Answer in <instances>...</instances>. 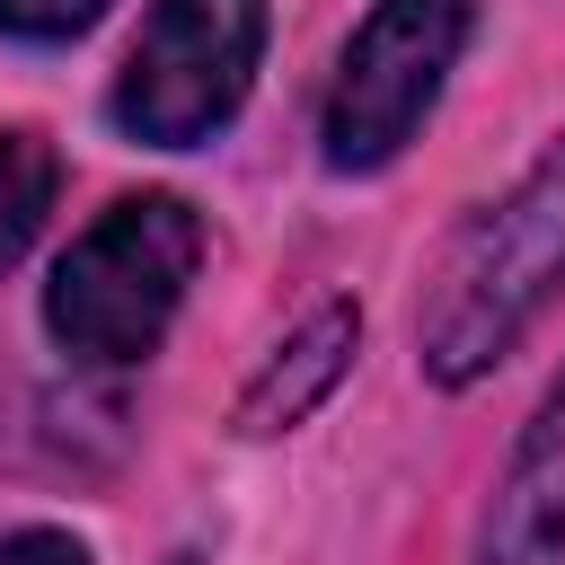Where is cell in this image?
<instances>
[{
	"instance_id": "obj_3",
	"label": "cell",
	"mask_w": 565,
	"mask_h": 565,
	"mask_svg": "<svg viewBox=\"0 0 565 565\" xmlns=\"http://www.w3.org/2000/svg\"><path fill=\"white\" fill-rule=\"evenodd\" d=\"M256 53H265V0H150L106 115L150 150H194L247 106Z\"/></svg>"
},
{
	"instance_id": "obj_9",
	"label": "cell",
	"mask_w": 565,
	"mask_h": 565,
	"mask_svg": "<svg viewBox=\"0 0 565 565\" xmlns=\"http://www.w3.org/2000/svg\"><path fill=\"white\" fill-rule=\"evenodd\" d=\"M0 565H97L71 530H53V521H26V530H0Z\"/></svg>"
},
{
	"instance_id": "obj_1",
	"label": "cell",
	"mask_w": 565,
	"mask_h": 565,
	"mask_svg": "<svg viewBox=\"0 0 565 565\" xmlns=\"http://www.w3.org/2000/svg\"><path fill=\"white\" fill-rule=\"evenodd\" d=\"M556 291H565V132H556V141L539 150V168H530L503 203H486V212L459 230V247L441 256V282H433L424 327H415L424 380H441V388L486 380V371L530 335V318H539Z\"/></svg>"
},
{
	"instance_id": "obj_8",
	"label": "cell",
	"mask_w": 565,
	"mask_h": 565,
	"mask_svg": "<svg viewBox=\"0 0 565 565\" xmlns=\"http://www.w3.org/2000/svg\"><path fill=\"white\" fill-rule=\"evenodd\" d=\"M97 9H106V0H0V35H18V44H62V35L97 26Z\"/></svg>"
},
{
	"instance_id": "obj_5",
	"label": "cell",
	"mask_w": 565,
	"mask_h": 565,
	"mask_svg": "<svg viewBox=\"0 0 565 565\" xmlns=\"http://www.w3.org/2000/svg\"><path fill=\"white\" fill-rule=\"evenodd\" d=\"M477 565H565V380L547 388V406L530 415V433L494 486Z\"/></svg>"
},
{
	"instance_id": "obj_6",
	"label": "cell",
	"mask_w": 565,
	"mask_h": 565,
	"mask_svg": "<svg viewBox=\"0 0 565 565\" xmlns=\"http://www.w3.org/2000/svg\"><path fill=\"white\" fill-rule=\"evenodd\" d=\"M353 344H362V318H353L344 300H327L318 318H300V327H291V344H274V362L247 380V397H238V433H247V441L291 433V424H300V415L344 380Z\"/></svg>"
},
{
	"instance_id": "obj_2",
	"label": "cell",
	"mask_w": 565,
	"mask_h": 565,
	"mask_svg": "<svg viewBox=\"0 0 565 565\" xmlns=\"http://www.w3.org/2000/svg\"><path fill=\"white\" fill-rule=\"evenodd\" d=\"M194 265H203V221L177 194H124L53 265L44 327L71 362H97V371L141 362V353H159Z\"/></svg>"
},
{
	"instance_id": "obj_10",
	"label": "cell",
	"mask_w": 565,
	"mask_h": 565,
	"mask_svg": "<svg viewBox=\"0 0 565 565\" xmlns=\"http://www.w3.org/2000/svg\"><path fill=\"white\" fill-rule=\"evenodd\" d=\"M168 565H194V556H168Z\"/></svg>"
},
{
	"instance_id": "obj_7",
	"label": "cell",
	"mask_w": 565,
	"mask_h": 565,
	"mask_svg": "<svg viewBox=\"0 0 565 565\" xmlns=\"http://www.w3.org/2000/svg\"><path fill=\"white\" fill-rule=\"evenodd\" d=\"M53 150H44V132H0V274L35 247V230H44V212H53Z\"/></svg>"
},
{
	"instance_id": "obj_4",
	"label": "cell",
	"mask_w": 565,
	"mask_h": 565,
	"mask_svg": "<svg viewBox=\"0 0 565 565\" xmlns=\"http://www.w3.org/2000/svg\"><path fill=\"white\" fill-rule=\"evenodd\" d=\"M468 18H477V0H380L353 26L335 88H327V115H318L335 177H371L415 141V124L433 115V97L468 44Z\"/></svg>"
}]
</instances>
